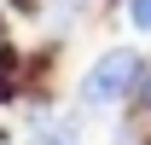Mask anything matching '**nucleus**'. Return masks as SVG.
<instances>
[{
    "label": "nucleus",
    "mask_w": 151,
    "mask_h": 145,
    "mask_svg": "<svg viewBox=\"0 0 151 145\" xmlns=\"http://www.w3.org/2000/svg\"><path fill=\"white\" fill-rule=\"evenodd\" d=\"M0 145H6V139H0Z\"/></svg>",
    "instance_id": "20e7f679"
},
{
    "label": "nucleus",
    "mask_w": 151,
    "mask_h": 145,
    "mask_svg": "<svg viewBox=\"0 0 151 145\" xmlns=\"http://www.w3.org/2000/svg\"><path fill=\"white\" fill-rule=\"evenodd\" d=\"M145 99H151V70H145Z\"/></svg>",
    "instance_id": "7ed1b4c3"
},
{
    "label": "nucleus",
    "mask_w": 151,
    "mask_h": 145,
    "mask_svg": "<svg viewBox=\"0 0 151 145\" xmlns=\"http://www.w3.org/2000/svg\"><path fill=\"white\" fill-rule=\"evenodd\" d=\"M0 70H12V52H6V29H0Z\"/></svg>",
    "instance_id": "f03ea898"
},
{
    "label": "nucleus",
    "mask_w": 151,
    "mask_h": 145,
    "mask_svg": "<svg viewBox=\"0 0 151 145\" xmlns=\"http://www.w3.org/2000/svg\"><path fill=\"white\" fill-rule=\"evenodd\" d=\"M139 81H145L139 52L111 47V52H99V64H93V70L81 75V99H87V105H122V99H128Z\"/></svg>",
    "instance_id": "f257e3e1"
}]
</instances>
